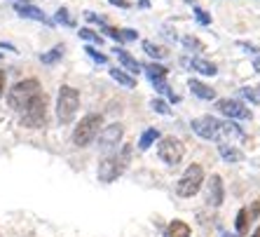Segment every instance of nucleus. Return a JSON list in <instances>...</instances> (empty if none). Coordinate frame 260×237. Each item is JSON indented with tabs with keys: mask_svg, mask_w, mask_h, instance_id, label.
I'll list each match as a JSON object with an SVG mask.
<instances>
[{
	"mask_svg": "<svg viewBox=\"0 0 260 237\" xmlns=\"http://www.w3.org/2000/svg\"><path fill=\"white\" fill-rule=\"evenodd\" d=\"M145 73H148V78H167V68L164 66H159V64H148L145 66Z\"/></svg>",
	"mask_w": 260,
	"mask_h": 237,
	"instance_id": "5701e85b",
	"label": "nucleus"
},
{
	"mask_svg": "<svg viewBox=\"0 0 260 237\" xmlns=\"http://www.w3.org/2000/svg\"><path fill=\"white\" fill-rule=\"evenodd\" d=\"M220 129V120L213 115H202V117H194L192 120V132L202 139H213L216 141V134Z\"/></svg>",
	"mask_w": 260,
	"mask_h": 237,
	"instance_id": "1a4fd4ad",
	"label": "nucleus"
},
{
	"mask_svg": "<svg viewBox=\"0 0 260 237\" xmlns=\"http://www.w3.org/2000/svg\"><path fill=\"white\" fill-rule=\"evenodd\" d=\"M190 225L185 223V221H171L169 225H167V230H164V237H190Z\"/></svg>",
	"mask_w": 260,
	"mask_h": 237,
	"instance_id": "2eb2a0df",
	"label": "nucleus"
},
{
	"mask_svg": "<svg viewBox=\"0 0 260 237\" xmlns=\"http://www.w3.org/2000/svg\"><path fill=\"white\" fill-rule=\"evenodd\" d=\"M159 139V132L155 127H150V129H145L143 132V136H141V141H139V148L141 151H148V148L155 143V141Z\"/></svg>",
	"mask_w": 260,
	"mask_h": 237,
	"instance_id": "6ab92c4d",
	"label": "nucleus"
},
{
	"mask_svg": "<svg viewBox=\"0 0 260 237\" xmlns=\"http://www.w3.org/2000/svg\"><path fill=\"white\" fill-rule=\"evenodd\" d=\"M253 68H255V71H258V73H260V59H255V61H253Z\"/></svg>",
	"mask_w": 260,
	"mask_h": 237,
	"instance_id": "e433bc0d",
	"label": "nucleus"
},
{
	"mask_svg": "<svg viewBox=\"0 0 260 237\" xmlns=\"http://www.w3.org/2000/svg\"><path fill=\"white\" fill-rule=\"evenodd\" d=\"M194 14H197V21H200V24H204V26L211 24V19H209V14H206L204 10H200V7H197V10H194Z\"/></svg>",
	"mask_w": 260,
	"mask_h": 237,
	"instance_id": "7c9ffc66",
	"label": "nucleus"
},
{
	"mask_svg": "<svg viewBox=\"0 0 260 237\" xmlns=\"http://www.w3.org/2000/svg\"><path fill=\"white\" fill-rule=\"evenodd\" d=\"M235 139H242V129L237 127L232 120H228V122H220V129H218V134H216V141L218 143H232Z\"/></svg>",
	"mask_w": 260,
	"mask_h": 237,
	"instance_id": "f8f14e48",
	"label": "nucleus"
},
{
	"mask_svg": "<svg viewBox=\"0 0 260 237\" xmlns=\"http://www.w3.org/2000/svg\"><path fill=\"white\" fill-rule=\"evenodd\" d=\"M38 94H43V90H40V82H38L36 78L21 80V82H17V85L10 90L7 104H10V108H12V110L21 113V110H24L26 106H28L30 101L38 97Z\"/></svg>",
	"mask_w": 260,
	"mask_h": 237,
	"instance_id": "f257e3e1",
	"label": "nucleus"
},
{
	"mask_svg": "<svg viewBox=\"0 0 260 237\" xmlns=\"http://www.w3.org/2000/svg\"><path fill=\"white\" fill-rule=\"evenodd\" d=\"M122 134H124V127H122L120 122H113L108 127H103L101 134H99V148H101L103 153L115 151L122 141Z\"/></svg>",
	"mask_w": 260,
	"mask_h": 237,
	"instance_id": "6e6552de",
	"label": "nucleus"
},
{
	"mask_svg": "<svg viewBox=\"0 0 260 237\" xmlns=\"http://www.w3.org/2000/svg\"><path fill=\"white\" fill-rule=\"evenodd\" d=\"M202 183H204V169H202V164H190L188 169H185V174L176 183V193L181 195V197H192V195L200 193Z\"/></svg>",
	"mask_w": 260,
	"mask_h": 237,
	"instance_id": "20e7f679",
	"label": "nucleus"
},
{
	"mask_svg": "<svg viewBox=\"0 0 260 237\" xmlns=\"http://www.w3.org/2000/svg\"><path fill=\"white\" fill-rule=\"evenodd\" d=\"M143 49H145V54H150L152 59H164V56H167V49L159 47V45H155V43H150V40H145L143 43Z\"/></svg>",
	"mask_w": 260,
	"mask_h": 237,
	"instance_id": "412c9836",
	"label": "nucleus"
},
{
	"mask_svg": "<svg viewBox=\"0 0 260 237\" xmlns=\"http://www.w3.org/2000/svg\"><path fill=\"white\" fill-rule=\"evenodd\" d=\"M253 237H260V225L255 228V232H253Z\"/></svg>",
	"mask_w": 260,
	"mask_h": 237,
	"instance_id": "58836bf2",
	"label": "nucleus"
},
{
	"mask_svg": "<svg viewBox=\"0 0 260 237\" xmlns=\"http://www.w3.org/2000/svg\"><path fill=\"white\" fill-rule=\"evenodd\" d=\"M14 3H17V5H28L30 0H14Z\"/></svg>",
	"mask_w": 260,
	"mask_h": 237,
	"instance_id": "4c0bfd02",
	"label": "nucleus"
},
{
	"mask_svg": "<svg viewBox=\"0 0 260 237\" xmlns=\"http://www.w3.org/2000/svg\"><path fill=\"white\" fill-rule=\"evenodd\" d=\"M150 106L155 113H159V115H171V108L167 106V101H162V99H152Z\"/></svg>",
	"mask_w": 260,
	"mask_h": 237,
	"instance_id": "a878e982",
	"label": "nucleus"
},
{
	"mask_svg": "<svg viewBox=\"0 0 260 237\" xmlns=\"http://www.w3.org/2000/svg\"><path fill=\"white\" fill-rule=\"evenodd\" d=\"M242 97L248 99L251 104H260V92L255 90V87H244V90H242Z\"/></svg>",
	"mask_w": 260,
	"mask_h": 237,
	"instance_id": "bb28decb",
	"label": "nucleus"
},
{
	"mask_svg": "<svg viewBox=\"0 0 260 237\" xmlns=\"http://www.w3.org/2000/svg\"><path fill=\"white\" fill-rule=\"evenodd\" d=\"M113 52H115V54H117V59H120V64H122V66H124V68H127L129 73H139V71H141V64H139V61H136V59H134L132 54H129L127 49L115 47V49H113Z\"/></svg>",
	"mask_w": 260,
	"mask_h": 237,
	"instance_id": "ddd939ff",
	"label": "nucleus"
},
{
	"mask_svg": "<svg viewBox=\"0 0 260 237\" xmlns=\"http://www.w3.org/2000/svg\"><path fill=\"white\" fill-rule=\"evenodd\" d=\"M14 10H17V14H21V17H26V19H36V21L49 24V19L45 17L43 10H38V7H33V5H14Z\"/></svg>",
	"mask_w": 260,
	"mask_h": 237,
	"instance_id": "4468645a",
	"label": "nucleus"
},
{
	"mask_svg": "<svg viewBox=\"0 0 260 237\" xmlns=\"http://www.w3.org/2000/svg\"><path fill=\"white\" fill-rule=\"evenodd\" d=\"M110 5H117V7H129V3L127 0H108Z\"/></svg>",
	"mask_w": 260,
	"mask_h": 237,
	"instance_id": "c9c22d12",
	"label": "nucleus"
},
{
	"mask_svg": "<svg viewBox=\"0 0 260 237\" xmlns=\"http://www.w3.org/2000/svg\"><path fill=\"white\" fill-rule=\"evenodd\" d=\"M246 228H248V214H246V209H239V214H237V232L244 235Z\"/></svg>",
	"mask_w": 260,
	"mask_h": 237,
	"instance_id": "b1692460",
	"label": "nucleus"
},
{
	"mask_svg": "<svg viewBox=\"0 0 260 237\" xmlns=\"http://www.w3.org/2000/svg\"><path fill=\"white\" fill-rule=\"evenodd\" d=\"M103 28H106V33H108L110 38H113V40H117V43H122V33L117 28H113V26H103Z\"/></svg>",
	"mask_w": 260,
	"mask_h": 237,
	"instance_id": "2f4dec72",
	"label": "nucleus"
},
{
	"mask_svg": "<svg viewBox=\"0 0 260 237\" xmlns=\"http://www.w3.org/2000/svg\"><path fill=\"white\" fill-rule=\"evenodd\" d=\"M103 125V117L96 115V113H91V115H85L82 120L78 122V127L73 132V143L78 148H85L89 146L91 141L99 136V127Z\"/></svg>",
	"mask_w": 260,
	"mask_h": 237,
	"instance_id": "7ed1b4c3",
	"label": "nucleus"
},
{
	"mask_svg": "<svg viewBox=\"0 0 260 237\" xmlns=\"http://www.w3.org/2000/svg\"><path fill=\"white\" fill-rule=\"evenodd\" d=\"M129 160V148H124L122 155H108L99 162V181L101 183H113L122 171H124V162Z\"/></svg>",
	"mask_w": 260,
	"mask_h": 237,
	"instance_id": "39448f33",
	"label": "nucleus"
},
{
	"mask_svg": "<svg viewBox=\"0 0 260 237\" xmlns=\"http://www.w3.org/2000/svg\"><path fill=\"white\" fill-rule=\"evenodd\" d=\"M216 108L228 117H237V120H251V110L242 104V101H237V99H218Z\"/></svg>",
	"mask_w": 260,
	"mask_h": 237,
	"instance_id": "9d476101",
	"label": "nucleus"
},
{
	"mask_svg": "<svg viewBox=\"0 0 260 237\" xmlns=\"http://www.w3.org/2000/svg\"><path fill=\"white\" fill-rule=\"evenodd\" d=\"M21 122L30 129L43 127L45 122H47V99H45V94H38V97L21 110Z\"/></svg>",
	"mask_w": 260,
	"mask_h": 237,
	"instance_id": "423d86ee",
	"label": "nucleus"
},
{
	"mask_svg": "<svg viewBox=\"0 0 260 237\" xmlns=\"http://www.w3.org/2000/svg\"><path fill=\"white\" fill-rule=\"evenodd\" d=\"M110 78L115 80V82H120L122 87H127V90H132V87H136V80H134L129 73H124L122 68H110Z\"/></svg>",
	"mask_w": 260,
	"mask_h": 237,
	"instance_id": "f3484780",
	"label": "nucleus"
},
{
	"mask_svg": "<svg viewBox=\"0 0 260 237\" xmlns=\"http://www.w3.org/2000/svg\"><path fill=\"white\" fill-rule=\"evenodd\" d=\"M61 56H63V47H61V45H56L54 49L45 52V54L40 56V61H43V64H54V61H59Z\"/></svg>",
	"mask_w": 260,
	"mask_h": 237,
	"instance_id": "4be33fe9",
	"label": "nucleus"
},
{
	"mask_svg": "<svg viewBox=\"0 0 260 237\" xmlns=\"http://www.w3.org/2000/svg\"><path fill=\"white\" fill-rule=\"evenodd\" d=\"M78 108H80V94H78V90H73V87L63 85L59 90V97H56V117H59L61 125L73 122V117H75Z\"/></svg>",
	"mask_w": 260,
	"mask_h": 237,
	"instance_id": "f03ea898",
	"label": "nucleus"
},
{
	"mask_svg": "<svg viewBox=\"0 0 260 237\" xmlns=\"http://www.w3.org/2000/svg\"><path fill=\"white\" fill-rule=\"evenodd\" d=\"M246 214H248V223H251V221H253L255 216H258V214H260V202H255V204H253V209H251V212H248V209H246Z\"/></svg>",
	"mask_w": 260,
	"mask_h": 237,
	"instance_id": "72a5a7b5",
	"label": "nucleus"
},
{
	"mask_svg": "<svg viewBox=\"0 0 260 237\" xmlns=\"http://www.w3.org/2000/svg\"><path fill=\"white\" fill-rule=\"evenodd\" d=\"M183 45H185L188 49H204V45H202L197 38H185V40H183Z\"/></svg>",
	"mask_w": 260,
	"mask_h": 237,
	"instance_id": "c756f323",
	"label": "nucleus"
},
{
	"mask_svg": "<svg viewBox=\"0 0 260 237\" xmlns=\"http://www.w3.org/2000/svg\"><path fill=\"white\" fill-rule=\"evenodd\" d=\"M5 94V71H0V99Z\"/></svg>",
	"mask_w": 260,
	"mask_h": 237,
	"instance_id": "f704fd0d",
	"label": "nucleus"
},
{
	"mask_svg": "<svg viewBox=\"0 0 260 237\" xmlns=\"http://www.w3.org/2000/svg\"><path fill=\"white\" fill-rule=\"evenodd\" d=\"M157 155L164 164L176 167V164H181L185 151H183V143L178 139H174V136H164V139H159V143H157Z\"/></svg>",
	"mask_w": 260,
	"mask_h": 237,
	"instance_id": "0eeeda50",
	"label": "nucleus"
},
{
	"mask_svg": "<svg viewBox=\"0 0 260 237\" xmlns=\"http://www.w3.org/2000/svg\"><path fill=\"white\" fill-rule=\"evenodd\" d=\"M80 38H82V40H89V43H94V45L103 43V38L99 36V33H94L91 28H80Z\"/></svg>",
	"mask_w": 260,
	"mask_h": 237,
	"instance_id": "393cba45",
	"label": "nucleus"
},
{
	"mask_svg": "<svg viewBox=\"0 0 260 237\" xmlns=\"http://www.w3.org/2000/svg\"><path fill=\"white\" fill-rule=\"evenodd\" d=\"M0 56H3V54H0Z\"/></svg>",
	"mask_w": 260,
	"mask_h": 237,
	"instance_id": "ea45409f",
	"label": "nucleus"
},
{
	"mask_svg": "<svg viewBox=\"0 0 260 237\" xmlns=\"http://www.w3.org/2000/svg\"><path fill=\"white\" fill-rule=\"evenodd\" d=\"M85 52H87V54H89L94 61H96V64H106V61H108V56H106V54H101V52H96V49H94V47H87Z\"/></svg>",
	"mask_w": 260,
	"mask_h": 237,
	"instance_id": "c85d7f7f",
	"label": "nucleus"
},
{
	"mask_svg": "<svg viewBox=\"0 0 260 237\" xmlns=\"http://www.w3.org/2000/svg\"><path fill=\"white\" fill-rule=\"evenodd\" d=\"M192 68H194V71H200L202 75H216L218 73L216 66H213V64H209V61H204V59H192Z\"/></svg>",
	"mask_w": 260,
	"mask_h": 237,
	"instance_id": "aec40b11",
	"label": "nucleus"
},
{
	"mask_svg": "<svg viewBox=\"0 0 260 237\" xmlns=\"http://www.w3.org/2000/svg\"><path fill=\"white\" fill-rule=\"evenodd\" d=\"M190 90H192V94H197L200 99H206V101H211V99L216 97V92H213L211 87L202 85L200 80H190Z\"/></svg>",
	"mask_w": 260,
	"mask_h": 237,
	"instance_id": "a211bd4d",
	"label": "nucleus"
},
{
	"mask_svg": "<svg viewBox=\"0 0 260 237\" xmlns=\"http://www.w3.org/2000/svg\"><path fill=\"white\" fill-rule=\"evenodd\" d=\"M120 33H122V40H136V38H139V33L132 28H124V31H120Z\"/></svg>",
	"mask_w": 260,
	"mask_h": 237,
	"instance_id": "473e14b6",
	"label": "nucleus"
},
{
	"mask_svg": "<svg viewBox=\"0 0 260 237\" xmlns=\"http://www.w3.org/2000/svg\"><path fill=\"white\" fill-rule=\"evenodd\" d=\"M56 21H59V24H63V26H73V24H75V21L71 19V14H68L66 7H61L59 12H56Z\"/></svg>",
	"mask_w": 260,
	"mask_h": 237,
	"instance_id": "cd10ccee",
	"label": "nucleus"
},
{
	"mask_svg": "<svg viewBox=\"0 0 260 237\" xmlns=\"http://www.w3.org/2000/svg\"><path fill=\"white\" fill-rule=\"evenodd\" d=\"M225 200V188H223V179L213 174L206 183V204L209 207H220Z\"/></svg>",
	"mask_w": 260,
	"mask_h": 237,
	"instance_id": "9b49d317",
	"label": "nucleus"
},
{
	"mask_svg": "<svg viewBox=\"0 0 260 237\" xmlns=\"http://www.w3.org/2000/svg\"><path fill=\"white\" fill-rule=\"evenodd\" d=\"M218 153H220V158L225 162H242L244 160V153L237 151L235 146H225V143H218Z\"/></svg>",
	"mask_w": 260,
	"mask_h": 237,
	"instance_id": "dca6fc26",
	"label": "nucleus"
}]
</instances>
